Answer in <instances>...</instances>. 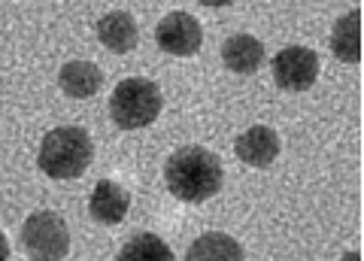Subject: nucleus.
<instances>
[{"instance_id": "obj_15", "label": "nucleus", "mask_w": 364, "mask_h": 261, "mask_svg": "<svg viewBox=\"0 0 364 261\" xmlns=\"http://www.w3.org/2000/svg\"><path fill=\"white\" fill-rule=\"evenodd\" d=\"M203 6H213V9H222V6H231L234 0H200Z\"/></svg>"}, {"instance_id": "obj_7", "label": "nucleus", "mask_w": 364, "mask_h": 261, "mask_svg": "<svg viewBox=\"0 0 364 261\" xmlns=\"http://www.w3.org/2000/svg\"><path fill=\"white\" fill-rule=\"evenodd\" d=\"M234 149L240 155V161L249 167H270L279 155V137L267 124H255V128H249L237 137Z\"/></svg>"}, {"instance_id": "obj_2", "label": "nucleus", "mask_w": 364, "mask_h": 261, "mask_svg": "<svg viewBox=\"0 0 364 261\" xmlns=\"http://www.w3.org/2000/svg\"><path fill=\"white\" fill-rule=\"evenodd\" d=\"M91 158H95L91 134L76 124H64L43 137L37 164L49 179H76L88 170Z\"/></svg>"}, {"instance_id": "obj_13", "label": "nucleus", "mask_w": 364, "mask_h": 261, "mask_svg": "<svg viewBox=\"0 0 364 261\" xmlns=\"http://www.w3.org/2000/svg\"><path fill=\"white\" fill-rule=\"evenodd\" d=\"M331 52L346 64L361 61V9H352V13H346L343 18L334 21Z\"/></svg>"}, {"instance_id": "obj_12", "label": "nucleus", "mask_w": 364, "mask_h": 261, "mask_svg": "<svg viewBox=\"0 0 364 261\" xmlns=\"http://www.w3.org/2000/svg\"><path fill=\"white\" fill-rule=\"evenodd\" d=\"M186 261H243V246L231 234L210 231L188 246Z\"/></svg>"}, {"instance_id": "obj_10", "label": "nucleus", "mask_w": 364, "mask_h": 261, "mask_svg": "<svg viewBox=\"0 0 364 261\" xmlns=\"http://www.w3.org/2000/svg\"><path fill=\"white\" fill-rule=\"evenodd\" d=\"M97 40L116 55L134 52L136 43H140L134 16H128V13H107L104 18L97 21Z\"/></svg>"}, {"instance_id": "obj_17", "label": "nucleus", "mask_w": 364, "mask_h": 261, "mask_svg": "<svg viewBox=\"0 0 364 261\" xmlns=\"http://www.w3.org/2000/svg\"><path fill=\"white\" fill-rule=\"evenodd\" d=\"M340 261H361V252H346V255L340 258Z\"/></svg>"}, {"instance_id": "obj_6", "label": "nucleus", "mask_w": 364, "mask_h": 261, "mask_svg": "<svg viewBox=\"0 0 364 261\" xmlns=\"http://www.w3.org/2000/svg\"><path fill=\"white\" fill-rule=\"evenodd\" d=\"M155 40L158 49H164L167 55H176V58H188L195 55L203 43V31L200 21L188 13H170L158 21L155 28Z\"/></svg>"}, {"instance_id": "obj_16", "label": "nucleus", "mask_w": 364, "mask_h": 261, "mask_svg": "<svg viewBox=\"0 0 364 261\" xmlns=\"http://www.w3.org/2000/svg\"><path fill=\"white\" fill-rule=\"evenodd\" d=\"M6 258H9V240L0 234V261H6Z\"/></svg>"}, {"instance_id": "obj_14", "label": "nucleus", "mask_w": 364, "mask_h": 261, "mask_svg": "<svg viewBox=\"0 0 364 261\" xmlns=\"http://www.w3.org/2000/svg\"><path fill=\"white\" fill-rule=\"evenodd\" d=\"M116 261H176V258L170 252L167 240H161L158 234H136L134 240L122 246Z\"/></svg>"}, {"instance_id": "obj_11", "label": "nucleus", "mask_w": 364, "mask_h": 261, "mask_svg": "<svg viewBox=\"0 0 364 261\" xmlns=\"http://www.w3.org/2000/svg\"><path fill=\"white\" fill-rule=\"evenodd\" d=\"M58 82H61V92L70 95V97H95L104 85V73H100L97 64L91 61H70L61 67L58 73Z\"/></svg>"}, {"instance_id": "obj_3", "label": "nucleus", "mask_w": 364, "mask_h": 261, "mask_svg": "<svg viewBox=\"0 0 364 261\" xmlns=\"http://www.w3.org/2000/svg\"><path fill=\"white\" fill-rule=\"evenodd\" d=\"M164 110V97L152 79L131 76L122 79L116 92L109 97V119L119 124L122 131H140L152 124Z\"/></svg>"}, {"instance_id": "obj_5", "label": "nucleus", "mask_w": 364, "mask_h": 261, "mask_svg": "<svg viewBox=\"0 0 364 261\" xmlns=\"http://www.w3.org/2000/svg\"><path fill=\"white\" fill-rule=\"evenodd\" d=\"M318 76V55L304 46H286L273 58V79L286 92H306Z\"/></svg>"}, {"instance_id": "obj_8", "label": "nucleus", "mask_w": 364, "mask_h": 261, "mask_svg": "<svg viewBox=\"0 0 364 261\" xmlns=\"http://www.w3.org/2000/svg\"><path fill=\"white\" fill-rule=\"evenodd\" d=\"M88 210L97 222L119 225L131 210V195L119 183H112V179H100V183L95 186V191H91Z\"/></svg>"}, {"instance_id": "obj_1", "label": "nucleus", "mask_w": 364, "mask_h": 261, "mask_svg": "<svg viewBox=\"0 0 364 261\" xmlns=\"http://www.w3.org/2000/svg\"><path fill=\"white\" fill-rule=\"evenodd\" d=\"M225 170L219 155L207 146H182L164 164V183L170 195L182 203H203L219 195Z\"/></svg>"}, {"instance_id": "obj_9", "label": "nucleus", "mask_w": 364, "mask_h": 261, "mask_svg": "<svg viewBox=\"0 0 364 261\" xmlns=\"http://www.w3.org/2000/svg\"><path fill=\"white\" fill-rule=\"evenodd\" d=\"M264 43L255 40L252 33H234L222 46V61L234 73H255L264 64Z\"/></svg>"}, {"instance_id": "obj_4", "label": "nucleus", "mask_w": 364, "mask_h": 261, "mask_svg": "<svg viewBox=\"0 0 364 261\" xmlns=\"http://www.w3.org/2000/svg\"><path fill=\"white\" fill-rule=\"evenodd\" d=\"M21 246H25L31 261H61L70 252L67 222L52 210H40L28 215L25 228H21Z\"/></svg>"}]
</instances>
